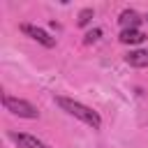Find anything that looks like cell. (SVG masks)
<instances>
[{"mask_svg": "<svg viewBox=\"0 0 148 148\" xmlns=\"http://www.w3.org/2000/svg\"><path fill=\"white\" fill-rule=\"evenodd\" d=\"M56 104H58L65 113H69V116H74L76 120L86 123L88 127L99 130L102 118H99V113H97V111H92L90 106H86V104H81V102H76V99H69V97H56Z\"/></svg>", "mask_w": 148, "mask_h": 148, "instance_id": "6da1fadb", "label": "cell"}, {"mask_svg": "<svg viewBox=\"0 0 148 148\" xmlns=\"http://www.w3.org/2000/svg\"><path fill=\"white\" fill-rule=\"evenodd\" d=\"M118 39H120L123 44H141V42L146 39V35H143L139 28H132V30H123Z\"/></svg>", "mask_w": 148, "mask_h": 148, "instance_id": "52a82bcc", "label": "cell"}, {"mask_svg": "<svg viewBox=\"0 0 148 148\" xmlns=\"http://www.w3.org/2000/svg\"><path fill=\"white\" fill-rule=\"evenodd\" d=\"M99 35H102V30H99V28L90 30V32L86 35V44H92V42H97V39H99Z\"/></svg>", "mask_w": 148, "mask_h": 148, "instance_id": "9c48e42d", "label": "cell"}, {"mask_svg": "<svg viewBox=\"0 0 148 148\" xmlns=\"http://www.w3.org/2000/svg\"><path fill=\"white\" fill-rule=\"evenodd\" d=\"M125 62L132 67H148V49H139V51H130L125 56Z\"/></svg>", "mask_w": 148, "mask_h": 148, "instance_id": "5b68a950", "label": "cell"}, {"mask_svg": "<svg viewBox=\"0 0 148 148\" xmlns=\"http://www.w3.org/2000/svg\"><path fill=\"white\" fill-rule=\"evenodd\" d=\"M90 18H92V9H90V7L81 9V14H79V25H88Z\"/></svg>", "mask_w": 148, "mask_h": 148, "instance_id": "ba28073f", "label": "cell"}, {"mask_svg": "<svg viewBox=\"0 0 148 148\" xmlns=\"http://www.w3.org/2000/svg\"><path fill=\"white\" fill-rule=\"evenodd\" d=\"M2 104H5V109L9 111V113H14V116H18V118H37L39 116V111H37V106L35 104H30L28 99H18V97H12V95H2Z\"/></svg>", "mask_w": 148, "mask_h": 148, "instance_id": "7a4b0ae2", "label": "cell"}, {"mask_svg": "<svg viewBox=\"0 0 148 148\" xmlns=\"http://www.w3.org/2000/svg\"><path fill=\"white\" fill-rule=\"evenodd\" d=\"M139 14L136 12H132V9H125L120 16H118V23L123 25V30H132V28H136L139 25Z\"/></svg>", "mask_w": 148, "mask_h": 148, "instance_id": "8992f818", "label": "cell"}, {"mask_svg": "<svg viewBox=\"0 0 148 148\" xmlns=\"http://www.w3.org/2000/svg\"><path fill=\"white\" fill-rule=\"evenodd\" d=\"M9 139H12L18 148H49L44 141H39V139L32 136V134H25V132H9Z\"/></svg>", "mask_w": 148, "mask_h": 148, "instance_id": "277c9868", "label": "cell"}, {"mask_svg": "<svg viewBox=\"0 0 148 148\" xmlns=\"http://www.w3.org/2000/svg\"><path fill=\"white\" fill-rule=\"evenodd\" d=\"M21 32H25L28 37H32L35 42H39L42 46H46V49H53L56 46V39L46 32V30H42V28H37V25H32V23H23L21 25Z\"/></svg>", "mask_w": 148, "mask_h": 148, "instance_id": "3957f363", "label": "cell"}]
</instances>
